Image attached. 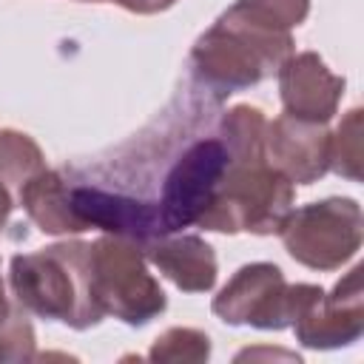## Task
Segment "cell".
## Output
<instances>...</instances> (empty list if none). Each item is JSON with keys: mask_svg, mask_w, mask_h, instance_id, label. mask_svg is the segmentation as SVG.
<instances>
[{"mask_svg": "<svg viewBox=\"0 0 364 364\" xmlns=\"http://www.w3.org/2000/svg\"><path fill=\"white\" fill-rule=\"evenodd\" d=\"M290 54V31L262 23L233 3L193 43L188 68L199 88L225 100L228 94L250 88L276 74Z\"/></svg>", "mask_w": 364, "mask_h": 364, "instance_id": "cell-1", "label": "cell"}, {"mask_svg": "<svg viewBox=\"0 0 364 364\" xmlns=\"http://www.w3.org/2000/svg\"><path fill=\"white\" fill-rule=\"evenodd\" d=\"M9 284L14 301L40 318L88 330L102 321L91 296L88 242H60L11 259Z\"/></svg>", "mask_w": 364, "mask_h": 364, "instance_id": "cell-2", "label": "cell"}, {"mask_svg": "<svg viewBox=\"0 0 364 364\" xmlns=\"http://www.w3.org/2000/svg\"><path fill=\"white\" fill-rule=\"evenodd\" d=\"M293 182L259 156H230V165L219 182V191L208 210L199 216V228L216 233H279L282 222L293 210Z\"/></svg>", "mask_w": 364, "mask_h": 364, "instance_id": "cell-3", "label": "cell"}, {"mask_svg": "<svg viewBox=\"0 0 364 364\" xmlns=\"http://www.w3.org/2000/svg\"><path fill=\"white\" fill-rule=\"evenodd\" d=\"M88 276L102 316H114L131 327L148 324L168 307L165 290L148 270L142 247L131 239L105 233L88 242Z\"/></svg>", "mask_w": 364, "mask_h": 364, "instance_id": "cell-4", "label": "cell"}, {"mask_svg": "<svg viewBox=\"0 0 364 364\" xmlns=\"http://www.w3.org/2000/svg\"><path fill=\"white\" fill-rule=\"evenodd\" d=\"M318 284H287L282 270L270 262H253L233 273V279L213 299V313L225 324H250L259 330H284L321 296Z\"/></svg>", "mask_w": 364, "mask_h": 364, "instance_id": "cell-5", "label": "cell"}, {"mask_svg": "<svg viewBox=\"0 0 364 364\" xmlns=\"http://www.w3.org/2000/svg\"><path fill=\"white\" fill-rule=\"evenodd\" d=\"M284 250L310 270H338L364 239L361 205L347 196H330L290 210L279 228Z\"/></svg>", "mask_w": 364, "mask_h": 364, "instance_id": "cell-6", "label": "cell"}, {"mask_svg": "<svg viewBox=\"0 0 364 364\" xmlns=\"http://www.w3.org/2000/svg\"><path fill=\"white\" fill-rule=\"evenodd\" d=\"M228 165H230V151L216 134V122L210 134L191 136L179 148V154L165 168L156 193L159 216L168 233H179L199 222V216L213 202Z\"/></svg>", "mask_w": 364, "mask_h": 364, "instance_id": "cell-7", "label": "cell"}, {"mask_svg": "<svg viewBox=\"0 0 364 364\" xmlns=\"http://www.w3.org/2000/svg\"><path fill=\"white\" fill-rule=\"evenodd\" d=\"M364 267L355 264L330 293H321L296 321V338L313 350H336L361 338L364 333Z\"/></svg>", "mask_w": 364, "mask_h": 364, "instance_id": "cell-8", "label": "cell"}, {"mask_svg": "<svg viewBox=\"0 0 364 364\" xmlns=\"http://www.w3.org/2000/svg\"><path fill=\"white\" fill-rule=\"evenodd\" d=\"M264 159L296 185H313L330 171L327 122H307L290 114L276 117L264 128Z\"/></svg>", "mask_w": 364, "mask_h": 364, "instance_id": "cell-9", "label": "cell"}, {"mask_svg": "<svg viewBox=\"0 0 364 364\" xmlns=\"http://www.w3.org/2000/svg\"><path fill=\"white\" fill-rule=\"evenodd\" d=\"M279 74V97L284 114L307 122H330L344 94V77L333 74L316 51L290 54Z\"/></svg>", "mask_w": 364, "mask_h": 364, "instance_id": "cell-10", "label": "cell"}, {"mask_svg": "<svg viewBox=\"0 0 364 364\" xmlns=\"http://www.w3.org/2000/svg\"><path fill=\"white\" fill-rule=\"evenodd\" d=\"M145 259L185 293H208L216 284V253L199 236L165 233L142 247Z\"/></svg>", "mask_w": 364, "mask_h": 364, "instance_id": "cell-11", "label": "cell"}, {"mask_svg": "<svg viewBox=\"0 0 364 364\" xmlns=\"http://www.w3.org/2000/svg\"><path fill=\"white\" fill-rule=\"evenodd\" d=\"M17 199L28 219L51 236H68V233H82L80 222L74 219L71 199H68V179L63 171H48L43 168L34 173L20 191Z\"/></svg>", "mask_w": 364, "mask_h": 364, "instance_id": "cell-12", "label": "cell"}, {"mask_svg": "<svg viewBox=\"0 0 364 364\" xmlns=\"http://www.w3.org/2000/svg\"><path fill=\"white\" fill-rule=\"evenodd\" d=\"M46 168L43 151L40 145L14 128H3L0 131V182L11 191H20L34 173H40Z\"/></svg>", "mask_w": 364, "mask_h": 364, "instance_id": "cell-13", "label": "cell"}, {"mask_svg": "<svg viewBox=\"0 0 364 364\" xmlns=\"http://www.w3.org/2000/svg\"><path fill=\"white\" fill-rule=\"evenodd\" d=\"M364 162V136H361V108L347 111L336 134H330V171L344 179L358 182Z\"/></svg>", "mask_w": 364, "mask_h": 364, "instance_id": "cell-14", "label": "cell"}, {"mask_svg": "<svg viewBox=\"0 0 364 364\" xmlns=\"http://www.w3.org/2000/svg\"><path fill=\"white\" fill-rule=\"evenodd\" d=\"M208 355H210V338L193 327L165 330L148 353V358L159 361V364H165V361H208Z\"/></svg>", "mask_w": 364, "mask_h": 364, "instance_id": "cell-15", "label": "cell"}, {"mask_svg": "<svg viewBox=\"0 0 364 364\" xmlns=\"http://www.w3.org/2000/svg\"><path fill=\"white\" fill-rule=\"evenodd\" d=\"M236 6L279 31L301 26L310 14V0H236Z\"/></svg>", "mask_w": 364, "mask_h": 364, "instance_id": "cell-16", "label": "cell"}, {"mask_svg": "<svg viewBox=\"0 0 364 364\" xmlns=\"http://www.w3.org/2000/svg\"><path fill=\"white\" fill-rule=\"evenodd\" d=\"M34 358V327L26 310L14 301L11 313L0 324V361H31Z\"/></svg>", "mask_w": 364, "mask_h": 364, "instance_id": "cell-17", "label": "cell"}, {"mask_svg": "<svg viewBox=\"0 0 364 364\" xmlns=\"http://www.w3.org/2000/svg\"><path fill=\"white\" fill-rule=\"evenodd\" d=\"M117 6H122L131 14H159L165 9H171L176 0H111Z\"/></svg>", "mask_w": 364, "mask_h": 364, "instance_id": "cell-18", "label": "cell"}, {"mask_svg": "<svg viewBox=\"0 0 364 364\" xmlns=\"http://www.w3.org/2000/svg\"><path fill=\"white\" fill-rule=\"evenodd\" d=\"M11 208H14V199H11V191L0 182V230L6 228V222H9V213H11Z\"/></svg>", "mask_w": 364, "mask_h": 364, "instance_id": "cell-19", "label": "cell"}, {"mask_svg": "<svg viewBox=\"0 0 364 364\" xmlns=\"http://www.w3.org/2000/svg\"><path fill=\"white\" fill-rule=\"evenodd\" d=\"M11 313V301H9V296H6V287H3V279H0V324L6 321V316Z\"/></svg>", "mask_w": 364, "mask_h": 364, "instance_id": "cell-20", "label": "cell"}, {"mask_svg": "<svg viewBox=\"0 0 364 364\" xmlns=\"http://www.w3.org/2000/svg\"><path fill=\"white\" fill-rule=\"evenodd\" d=\"M91 3H100V0H91Z\"/></svg>", "mask_w": 364, "mask_h": 364, "instance_id": "cell-21", "label": "cell"}]
</instances>
